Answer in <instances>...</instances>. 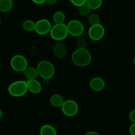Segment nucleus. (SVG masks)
<instances>
[{
	"label": "nucleus",
	"mask_w": 135,
	"mask_h": 135,
	"mask_svg": "<svg viewBox=\"0 0 135 135\" xmlns=\"http://www.w3.org/2000/svg\"><path fill=\"white\" fill-rule=\"evenodd\" d=\"M91 54L87 49H77L72 54V61L75 65L85 67L91 63Z\"/></svg>",
	"instance_id": "nucleus-1"
},
{
	"label": "nucleus",
	"mask_w": 135,
	"mask_h": 135,
	"mask_svg": "<svg viewBox=\"0 0 135 135\" xmlns=\"http://www.w3.org/2000/svg\"><path fill=\"white\" fill-rule=\"evenodd\" d=\"M38 76L44 79H51L55 74V68L53 64L48 60H42L37 67Z\"/></svg>",
	"instance_id": "nucleus-2"
},
{
	"label": "nucleus",
	"mask_w": 135,
	"mask_h": 135,
	"mask_svg": "<svg viewBox=\"0 0 135 135\" xmlns=\"http://www.w3.org/2000/svg\"><path fill=\"white\" fill-rule=\"evenodd\" d=\"M28 91L27 81L17 80L13 81L8 88V92L11 96L15 97H20L25 95Z\"/></svg>",
	"instance_id": "nucleus-3"
},
{
	"label": "nucleus",
	"mask_w": 135,
	"mask_h": 135,
	"mask_svg": "<svg viewBox=\"0 0 135 135\" xmlns=\"http://www.w3.org/2000/svg\"><path fill=\"white\" fill-rule=\"evenodd\" d=\"M50 35L52 39L56 41H62L68 35L67 25L64 23L55 24L52 26L50 31Z\"/></svg>",
	"instance_id": "nucleus-4"
},
{
	"label": "nucleus",
	"mask_w": 135,
	"mask_h": 135,
	"mask_svg": "<svg viewBox=\"0 0 135 135\" xmlns=\"http://www.w3.org/2000/svg\"><path fill=\"white\" fill-rule=\"evenodd\" d=\"M11 67L14 71L17 72H23L28 67V62L24 56L16 54L11 58L10 60Z\"/></svg>",
	"instance_id": "nucleus-5"
},
{
	"label": "nucleus",
	"mask_w": 135,
	"mask_h": 135,
	"mask_svg": "<svg viewBox=\"0 0 135 135\" xmlns=\"http://www.w3.org/2000/svg\"><path fill=\"white\" fill-rule=\"evenodd\" d=\"M66 25H67L68 35H70L72 37H80L84 32L85 28L84 25L78 20L73 19L70 21Z\"/></svg>",
	"instance_id": "nucleus-6"
},
{
	"label": "nucleus",
	"mask_w": 135,
	"mask_h": 135,
	"mask_svg": "<svg viewBox=\"0 0 135 135\" xmlns=\"http://www.w3.org/2000/svg\"><path fill=\"white\" fill-rule=\"evenodd\" d=\"M61 109L64 115L67 117H74L77 115L79 111L78 104L72 99H68L64 101L61 106Z\"/></svg>",
	"instance_id": "nucleus-7"
},
{
	"label": "nucleus",
	"mask_w": 135,
	"mask_h": 135,
	"mask_svg": "<svg viewBox=\"0 0 135 135\" xmlns=\"http://www.w3.org/2000/svg\"><path fill=\"white\" fill-rule=\"evenodd\" d=\"M105 28L100 23L94 25H91L88 31V35L89 38L94 41L102 39L105 35Z\"/></svg>",
	"instance_id": "nucleus-8"
},
{
	"label": "nucleus",
	"mask_w": 135,
	"mask_h": 135,
	"mask_svg": "<svg viewBox=\"0 0 135 135\" xmlns=\"http://www.w3.org/2000/svg\"><path fill=\"white\" fill-rule=\"evenodd\" d=\"M51 28L52 25L50 21L46 19H41L36 22L35 31L40 35H45L50 32Z\"/></svg>",
	"instance_id": "nucleus-9"
},
{
	"label": "nucleus",
	"mask_w": 135,
	"mask_h": 135,
	"mask_svg": "<svg viewBox=\"0 0 135 135\" xmlns=\"http://www.w3.org/2000/svg\"><path fill=\"white\" fill-rule=\"evenodd\" d=\"M89 87L94 91H101L105 87V82L101 78L95 77L89 81Z\"/></svg>",
	"instance_id": "nucleus-10"
},
{
	"label": "nucleus",
	"mask_w": 135,
	"mask_h": 135,
	"mask_svg": "<svg viewBox=\"0 0 135 135\" xmlns=\"http://www.w3.org/2000/svg\"><path fill=\"white\" fill-rule=\"evenodd\" d=\"M27 89L33 94H38L42 91V85L37 79L28 80L27 81Z\"/></svg>",
	"instance_id": "nucleus-11"
},
{
	"label": "nucleus",
	"mask_w": 135,
	"mask_h": 135,
	"mask_svg": "<svg viewBox=\"0 0 135 135\" xmlns=\"http://www.w3.org/2000/svg\"><path fill=\"white\" fill-rule=\"evenodd\" d=\"M53 53L57 58L62 59L67 54V48L63 42H58L54 45L53 48Z\"/></svg>",
	"instance_id": "nucleus-12"
},
{
	"label": "nucleus",
	"mask_w": 135,
	"mask_h": 135,
	"mask_svg": "<svg viewBox=\"0 0 135 135\" xmlns=\"http://www.w3.org/2000/svg\"><path fill=\"white\" fill-rule=\"evenodd\" d=\"M64 98L59 93H54L50 98V103L52 106L56 107H61L64 103Z\"/></svg>",
	"instance_id": "nucleus-13"
},
{
	"label": "nucleus",
	"mask_w": 135,
	"mask_h": 135,
	"mask_svg": "<svg viewBox=\"0 0 135 135\" xmlns=\"http://www.w3.org/2000/svg\"><path fill=\"white\" fill-rule=\"evenodd\" d=\"M23 74L28 80L37 79V77L38 76V73L37 68H35L34 67H28V66L24 70Z\"/></svg>",
	"instance_id": "nucleus-14"
},
{
	"label": "nucleus",
	"mask_w": 135,
	"mask_h": 135,
	"mask_svg": "<svg viewBox=\"0 0 135 135\" xmlns=\"http://www.w3.org/2000/svg\"><path fill=\"white\" fill-rule=\"evenodd\" d=\"M13 7V0H0V11L7 13L11 11Z\"/></svg>",
	"instance_id": "nucleus-15"
},
{
	"label": "nucleus",
	"mask_w": 135,
	"mask_h": 135,
	"mask_svg": "<svg viewBox=\"0 0 135 135\" xmlns=\"http://www.w3.org/2000/svg\"><path fill=\"white\" fill-rule=\"evenodd\" d=\"M40 135H57V132L50 124H45L40 129Z\"/></svg>",
	"instance_id": "nucleus-16"
},
{
	"label": "nucleus",
	"mask_w": 135,
	"mask_h": 135,
	"mask_svg": "<svg viewBox=\"0 0 135 135\" xmlns=\"http://www.w3.org/2000/svg\"><path fill=\"white\" fill-rule=\"evenodd\" d=\"M53 20L55 24L64 23L65 20H66V15L61 11H56L53 15Z\"/></svg>",
	"instance_id": "nucleus-17"
},
{
	"label": "nucleus",
	"mask_w": 135,
	"mask_h": 135,
	"mask_svg": "<svg viewBox=\"0 0 135 135\" xmlns=\"http://www.w3.org/2000/svg\"><path fill=\"white\" fill-rule=\"evenodd\" d=\"M35 26H36V22L34 21L31 20V19H28L23 22V28L25 31H27V32H32V31H35Z\"/></svg>",
	"instance_id": "nucleus-18"
},
{
	"label": "nucleus",
	"mask_w": 135,
	"mask_h": 135,
	"mask_svg": "<svg viewBox=\"0 0 135 135\" xmlns=\"http://www.w3.org/2000/svg\"><path fill=\"white\" fill-rule=\"evenodd\" d=\"M103 3V0H87L86 4L91 10H97L101 7Z\"/></svg>",
	"instance_id": "nucleus-19"
},
{
	"label": "nucleus",
	"mask_w": 135,
	"mask_h": 135,
	"mask_svg": "<svg viewBox=\"0 0 135 135\" xmlns=\"http://www.w3.org/2000/svg\"><path fill=\"white\" fill-rule=\"evenodd\" d=\"M91 9L86 3L79 7V13L81 16H89L91 13Z\"/></svg>",
	"instance_id": "nucleus-20"
},
{
	"label": "nucleus",
	"mask_w": 135,
	"mask_h": 135,
	"mask_svg": "<svg viewBox=\"0 0 135 135\" xmlns=\"http://www.w3.org/2000/svg\"><path fill=\"white\" fill-rule=\"evenodd\" d=\"M88 22L91 25L99 24L100 22V17L96 13L90 14L88 17Z\"/></svg>",
	"instance_id": "nucleus-21"
},
{
	"label": "nucleus",
	"mask_w": 135,
	"mask_h": 135,
	"mask_svg": "<svg viewBox=\"0 0 135 135\" xmlns=\"http://www.w3.org/2000/svg\"><path fill=\"white\" fill-rule=\"evenodd\" d=\"M76 46H77V49H86V39L83 37H79L76 41Z\"/></svg>",
	"instance_id": "nucleus-22"
},
{
	"label": "nucleus",
	"mask_w": 135,
	"mask_h": 135,
	"mask_svg": "<svg viewBox=\"0 0 135 135\" xmlns=\"http://www.w3.org/2000/svg\"><path fill=\"white\" fill-rule=\"evenodd\" d=\"M87 0H70L71 3L76 7H80L82 5L86 3Z\"/></svg>",
	"instance_id": "nucleus-23"
},
{
	"label": "nucleus",
	"mask_w": 135,
	"mask_h": 135,
	"mask_svg": "<svg viewBox=\"0 0 135 135\" xmlns=\"http://www.w3.org/2000/svg\"><path fill=\"white\" fill-rule=\"evenodd\" d=\"M128 117H129L130 120H131L132 123H135V109H132V111L130 112Z\"/></svg>",
	"instance_id": "nucleus-24"
},
{
	"label": "nucleus",
	"mask_w": 135,
	"mask_h": 135,
	"mask_svg": "<svg viewBox=\"0 0 135 135\" xmlns=\"http://www.w3.org/2000/svg\"><path fill=\"white\" fill-rule=\"evenodd\" d=\"M129 133L131 135H135V123H132L129 127Z\"/></svg>",
	"instance_id": "nucleus-25"
},
{
	"label": "nucleus",
	"mask_w": 135,
	"mask_h": 135,
	"mask_svg": "<svg viewBox=\"0 0 135 135\" xmlns=\"http://www.w3.org/2000/svg\"><path fill=\"white\" fill-rule=\"evenodd\" d=\"M34 3L37 5H42L46 2V0H32Z\"/></svg>",
	"instance_id": "nucleus-26"
},
{
	"label": "nucleus",
	"mask_w": 135,
	"mask_h": 135,
	"mask_svg": "<svg viewBox=\"0 0 135 135\" xmlns=\"http://www.w3.org/2000/svg\"><path fill=\"white\" fill-rule=\"evenodd\" d=\"M57 1L58 0H46L45 3H46L49 6H54L57 3Z\"/></svg>",
	"instance_id": "nucleus-27"
},
{
	"label": "nucleus",
	"mask_w": 135,
	"mask_h": 135,
	"mask_svg": "<svg viewBox=\"0 0 135 135\" xmlns=\"http://www.w3.org/2000/svg\"><path fill=\"white\" fill-rule=\"evenodd\" d=\"M85 135H99V134L97 132H96V131H88V132H87L85 134Z\"/></svg>",
	"instance_id": "nucleus-28"
},
{
	"label": "nucleus",
	"mask_w": 135,
	"mask_h": 135,
	"mask_svg": "<svg viewBox=\"0 0 135 135\" xmlns=\"http://www.w3.org/2000/svg\"><path fill=\"white\" fill-rule=\"evenodd\" d=\"M2 117H3V111H2V110L0 109V119H2Z\"/></svg>",
	"instance_id": "nucleus-29"
},
{
	"label": "nucleus",
	"mask_w": 135,
	"mask_h": 135,
	"mask_svg": "<svg viewBox=\"0 0 135 135\" xmlns=\"http://www.w3.org/2000/svg\"><path fill=\"white\" fill-rule=\"evenodd\" d=\"M134 66H135V56H134Z\"/></svg>",
	"instance_id": "nucleus-30"
},
{
	"label": "nucleus",
	"mask_w": 135,
	"mask_h": 135,
	"mask_svg": "<svg viewBox=\"0 0 135 135\" xmlns=\"http://www.w3.org/2000/svg\"><path fill=\"white\" fill-rule=\"evenodd\" d=\"M1 24H2V19L0 17V25H1Z\"/></svg>",
	"instance_id": "nucleus-31"
},
{
	"label": "nucleus",
	"mask_w": 135,
	"mask_h": 135,
	"mask_svg": "<svg viewBox=\"0 0 135 135\" xmlns=\"http://www.w3.org/2000/svg\"><path fill=\"white\" fill-rule=\"evenodd\" d=\"M129 135H131V134H129Z\"/></svg>",
	"instance_id": "nucleus-32"
}]
</instances>
